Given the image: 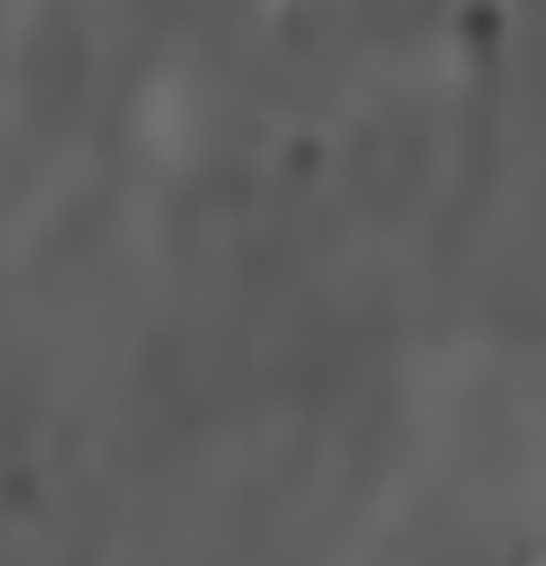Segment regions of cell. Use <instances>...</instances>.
I'll return each instance as SVG.
<instances>
[]
</instances>
